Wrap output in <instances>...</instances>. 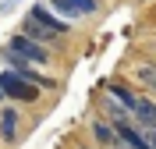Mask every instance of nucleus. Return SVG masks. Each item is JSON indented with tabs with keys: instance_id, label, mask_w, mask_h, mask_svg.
Returning <instances> with one entry per match:
<instances>
[{
	"instance_id": "nucleus-11",
	"label": "nucleus",
	"mask_w": 156,
	"mask_h": 149,
	"mask_svg": "<svg viewBox=\"0 0 156 149\" xmlns=\"http://www.w3.org/2000/svg\"><path fill=\"white\" fill-rule=\"evenodd\" d=\"M75 4L82 14H96V7H99V0H75Z\"/></svg>"
},
{
	"instance_id": "nucleus-13",
	"label": "nucleus",
	"mask_w": 156,
	"mask_h": 149,
	"mask_svg": "<svg viewBox=\"0 0 156 149\" xmlns=\"http://www.w3.org/2000/svg\"><path fill=\"white\" fill-rule=\"evenodd\" d=\"M0 99H4V89H0Z\"/></svg>"
},
{
	"instance_id": "nucleus-4",
	"label": "nucleus",
	"mask_w": 156,
	"mask_h": 149,
	"mask_svg": "<svg viewBox=\"0 0 156 149\" xmlns=\"http://www.w3.org/2000/svg\"><path fill=\"white\" fill-rule=\"evenodd\" d=\"M131 121L138 128H146V131H156V103L146 99V96H138L135 107H131Z\"/></svg>"
},
{
	"instance_id": "nucleus-2",
	"label": "nucleus",
	"mask_w": 156,
	"mask_h": 149,
	"mask_svg": "<svg viewBox=\"0 0 156 149\" xmlns=\"http://www.w3.org/2000/svg\"><path fill=\"white\" fill-rule=\"evenodd\" d=\"M18 57H25V60H32V64H50V50H46V43H39V39H32V36H25V32H14L11 36V43H7Z\"/></svg>"
},
{
	"instance_id": "nucleus-1",
	"label": "nucleus",
	"mask_w": 156,
	"mask_h": 149,
	"mask_svg": "<svg viewBox=\"0 0 156 149\" xmlns=\"http://www.w3.org/2000/svg\"><path fill=\"white\" fill-rule=\"evenodd\" d=\"M0 89H4V96H11V99H18V103H36L39 99V85H32L21 71H14V68H7L4 75H0Z\"/></svg>"
},
{
	"instance_id": "nucleus-9",
	"label": "nucleus",
	"mask_w": 156,
	"mask_h": 149,
	"mask_svg": "<svg viewBox=\"0 0 156 149\" xmlns=\"http://www.w3.org/2000/svg\"><path fill=\"white\" fill-rule=\"evenodd\" d=\"M107 92H110V96H114V99H121V103H124V107L128 110H131V107H135V92H131V89H128V85H117V82H114V85H107Z\"/></svg>"
},
{
	"instance_id": "nucleus-6",
	"label": "nucleus",
	"mask_w": 156,
	"mask_h": 149,
	"mask_svg": "<svg viewBox=\"0 0 156 149\" xmlns=\"http://www.w3.org/2000/svg\"><path fill=\"white\" fill-rule=\"evenodd\" d=\"M92 139L99 142V146H110V149H117V124H107V121H92Z\"/></svg>"
},
{
	"instance_id": "nucleus-3",
	"label": "nucleus",
	"mask_w": 156,
	"mask_h": 149,
	"mask_svg": "<svg viewBox=\"0 0 156 149\" xmlns=\"http://www.w3.org/2000/svg\"><path fill=\"white\" fill-rule=\"evenodd\" d=\"M117 149H153V139L142 135V128L121 121V124H117Z\"/></svg>"
},
{
	"instance_id": "nucleus-8",
	"label": "nucleus",
	"mask_w": 156,
	"mask_h": 149,
	"mask_svg": "<svg viewBox=\"0 0 156 149\" xmlns=\"http://www.w3.org/2000/svg\"><path fill=\"white\" fill-rule=\"evenodd\" d=\"M14 135H18V114L7 107L4 114H0V139H4V142H14Z\"/></svg>"
},
{
	"instance_id": "nucleus-5",
	"label": "nucleus",
	"mask_w": 156,
	"mask_h": 149,
	"mask_svg": "<svg viewBox=\"0 0 156 149\" xmlns=\"http://www.w3.org/2000/svg\"><path fill=\"white\" fill-rule=\"evenodd\" d=\"M21 32H25V36H32V39H39V43H57V39H60V32H57V29L43 25V21H39V18H32V14L25 18Z\"/></svg>"
},
{
	"instance_id": "nucleus-7",
	"label": "nucleus",
	"mask_w": 156,
	"mask_h": 149,
	"mask_svg": "<svg viewBox=\"0 0 156 149\" xmlns=\"http://www.w3.org/2000/svg\"><path fill=\"white\" fill-rule=\"evenodd\" d=\"M29 14H32V18H39V21H43V25H50V29H57L60 36L68 32V21H64V18H57L53 11H46V7H43V4H36V7L29 11Z\"/></svg>"
},
{
	"instance_id": "nucleus-12",
	"label": "nucleus",
	"mask_w": 156,
	"mask_h": 149,
	"mask_svg": "<svg viewBox=\"0 0 156 149\" xmlns=\"http://www.w3.org/2000/svg\"><path fill=\"white\" fill-rule=\"evenodd\" d=\"M149 139H153V149H156V131H149Z\"/></svg>"
},
{
	"instance_id": "nucleus-10",
	"label": "nucleus",
	"mask_w": 156,
	"mask_h": 149,
	"mask_svg": "<svg viewBox=\"0 0 156 149\" xmlns=\"http://www.w3.org/2000/svg\"><path fill=\"white\" fill-rule=\"evenodd\" d=\"M50 4H53V7H57L60 14H64V18H78V14H82L75 0H50Z\"/></svg>"
}]
</instances>
